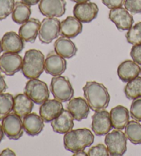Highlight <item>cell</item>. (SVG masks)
<instances>
[{
    "label": "cell",
    "mask_w": 141,
    "mask_h": 156,
    "mask_svg": "<svg viewBox=\"0 0 141 156\" xmlns=\"http://www.w3.org/2000/svg\"><path fill=\"white\" fill-rule=\"evenodd\" d=\"M34 102L26 94H19L14 97L13 111L21 118L31 114L34 107Z\"/></svg>",
    "instance_id": "24"
},
{
    "label": "cell",
    "mask_w": 141,
    "mask_h": 156,
    "mask_svg": "<svg viewBox=\"0 0 141 156\" xmlns=\"http://www.w3.org/2000/svg\"><path fill=\"white\" fill-rule=\"evenodd\" d=\"M67 62L55 51L50 52L45 59V72L52 76H60L66 72Z\"/></svg>",
    "instance_id": "12"
},
{
    "label": "cell",
    "mask_w": 141,
    "mask_h": 156,
    "mask_svg": "<svg viewBox=\"0 0 141 156\" xmlns=\"http://www.w3.org/2000/svg\"><path fill=\"white\" fill-rule=\"evenodd\" d=\"M124 6L132 14L141 13V0H125Z\"/></svg>",
    "instance_id": "33"
},
{
    "label": "cell",
    "mask_w": 141,
    "mask_h": 156,
    "mask_svg": "<svg viewBox=\"0 0 141 156\" xmlns=\"http://www.w3.org/2000/svg\"><path fill=\"white\" fill-rule=\"evenodd\" d=\"M8 86L6 83L5 81L4 76H2V74L0 73V94L4 93L7 90Z\"/></svg>",
    "instance_id": "37"
},
{
    "label": "cell",
    "mask_w": 141,
    "mask_h": 156,
    "mask_svg": "<svg viewBox=\"0 0 141 156\" xmlns=\"http://www.w3.org/2000/svg\"><path fill=\"white\" fill-rule=\"evenodd\" d=\"M31 15V9L23 2H17L12 12V20L17 24H23L28 21Z\"/></svg>",
    "instance_id": "26"
},
{
    "label": "cell",
    "mask_w": 141,
    "mask_h": 156,
    "mask_svg": "<svg viewBox=\"0 0 141 156\" xmlns=\"http://www.w3.org/2000/svg\"><path fill=\"white\" fill-rule=\"evenodd\" d=\"M51 126L56 133L65 134L74 127V118L68 110L63 109L60 115L51 121Z\"/></svg>",
    "instance_id": "18"
},
{
    "label": "cell",
    "mask_w": 141,
    "mask_h": 156,
    "mask_svg": "<svg viewBox=\"0 0 141 156\" xmlns=\"http://www.w3.org/2000/svg\"><path fill=\"white\" fill-rule=\"evenodd\" d=\"M98 13L99 7L92 2L77 4L73 9L74 17L81 23H90L96 18Z\"/></svg>",
    "instance_id": "13"
},
{
    "label": "cell",
    "mask_w": 141,
    "mask_h": 156,
    "mask_svg": "<svg viewBox=\"0 0 141 156\" xmlns=\"http://www.w3.org/2000/svg\"><path fill=\"white\" fill-rule=\"evenodd\" d=\"M2 49L4 52L19 54L24 48V41L15 32L5 33L1 40Z\"/></svg>",
    "instance_id": "17"
},
{
    "label": "cell",
    "mask_w": 141,
    "mask_h": 156,
    "mask_svg": "<svg viewBox=\"0 0 141 156\" xmlns=\"http://www.w3.org/2000/svg\"><path fill=\"white\" fill-rule=\"evenodd\" d=\"M89 156H109L110 153L107 148L103 144H99L91 147L88 152Z\"/></svg>",
    "instance_id": "34"
},
{
    "label": "cell",
    "mask_w": 141,
    "mask_h": 156,
    "mask_svg": "<svg viewBox=\"0 0 141 156\" xmlns=\"http://www.w3.org/2000/svg\"><path fill=\"white\" fill-rule=\"evenodd\" d=\"M83 90L85 100L94 112L103 110L109 105L110 96L104 85L96 81H88Z\"/></svg>",
    "instance_id": "1"
},
{
    "label": "cell",
    "mask_w": 141,
    "mask_h": 156,
    "mask_svg": "<svg viewBox=\"0 0 141 156\" xmlns=\"http://www.w3.org/2000/svg\"><path fill=\"white\" fill-rule=\"evenodd\" d=\"M63 110L61 102L56 99H50L42 104L39 108V114L45 122H49L60 115Z\"/></svg>",
    "instance_id": "15"
},
{
    "label": "cell",
    "mask_w": 141,
    "mask_h": 156,
    "mask_svg": "<svg viewBox=\"0 0 141 156\" xmlns=\"http://www.w3.org/2000/svg\"><path fill=\"white\" fill-rule=\"evenodd\" d=\"M140 73H141V72H140Z\"/></svg>",
    "instance_id": "44"
},
{
    "label": "cell",
    "mask_w": 141,
    "mask_h": 156,
    "mask_svg": "<svg viewBox=\"0 0 141 156\" xmlns=\"http://www.w3.org/2000/svg\"><path fill=\"white\" fill-rule=\"evenodd\" d=\"M15 152L10 149H6L0 153V156H5V155H15Z\"/></svg>",
    "instance_id": "38"
},
{
    "label": "cell",
    "mask_w": 141,
    "mask_h": 156,
    "mask_svg": "<svg viewBox=\"0 0 141 156\" xmlns=\"http://www.w3.org/2000/svg\"><path fill=\"white\" fill-rule=\"evenodd\" d=\"M2 51H3V49H2V42L0 41V55H1Z\"/></svg>",
    "instance_id": "43"
},
{
    "label": "cell",
    "mask_w": 141,
    "mask_h": 156,
    "mask_svg": "<svg viewBox=\"0 0 141 156\" xmlns=\"http://www.w3.org/2000/svg\"><path fill=\"white\" fill-rule=\"evenodd\" d=\"M110 115L112 127L115 129H124L129 122V111L123 105H118L112 108L110 111Z\"/></svg>",
    "instance_id": "23"
},
{
    "label": "cell",
    "mask_w": 141,
    "mask_h": 156,
    "mask_svg": "<svg viewBox=\"0 0 141 156\" xmlns=\"http://www.w3.org/2000/svg\"><path fill=\"white\" fill-rule=\"evenodd\" d=\"M74 156H76V155H77V156H82V155L87 156V155H88V153H85V151H84V150H83V151H77V152L74 153Z\"/></svg>",
    "instance_id": "40"
},
{
    "label": "cell",
    "mask_w": 141,
    "mask_h": 156,
    "mask_svg": "<svg viewBox=\"0 0 141 156\" xmlns=\"http://www.w3.org/2000/svg\"><path fill=\"white\" fill-rule=\"evenodd\" d=\"M71 1L75 2L77 4H80V3H84V2H88L89 0H71Z\"/></svg>",
    "instance_id": "42"
},
{
    "label": "cell",
    "mask_w": 141,
    "mask_h": 156,
    "mask_svg": "<svg viewBox=\"0 0 141 156\" xmlns=\"http://www.w3.org/2000/svg\"><path fill=\"white\" fill-rule=\"evenodd\" d=\"M45 71V57L41 51L31 49L26 51L23 58L21 72L28 79H38Z\"/></svg>",
    "instance_id": "3"
},
{
    "label": "cell",
    "mask_w": 141,
    "mask_h": 156,
    "mask_svg": "<svg viewBox=\"0 0 141 156\" xmlns=\"http://www.w3.org/2000/svg\"><path fill=\"white\" fill-rule=\"evenodd\" d=\"M61 23L56 17L44 18L41 23L39 39L42 44H49L60 34Z\"/></svg>",
    "instance_id": "7"
},
{
    "label": "cell",
    "mask_w": 141,
    "mask_h": 156,
    "mask_svg": "<svg viewBox=\"0 0 141 156\" xmlns=\"http://www.w3.org/2000/svg\"><path fill=\"white\" fill-rule=\"evenodd\" d=\"M89 107L88 102L81 97L72 98L67 103V109L74 118V120L81 121L88 118L89 113Z\"/></svg>",
    "instance_id": "16"
},
{
    "label": "cell",
    "mask_w": 141,
    "mask_h": 156,
    "mask_svg": "<svg viewBox=\"0 0 141 156\" xmlns=\"http://www.w3.org/2000/svg\"><path fill=\"white\" fill-rule=\"evenodd\" d=\"M102 3L108 9H114L123 6L125 0H101Z\"/></svg>",
    "instance_id": "36"
},
{
    "label": "cell",
    "mask_w": 141,
    "mask_h": 156,
    "mask_svg": "<svg viewBox=\"0 0 141 156\" xmlns=\"http://www.w3.org/2000/svg\"><path fill=\"white\" fill-rule=\"evenodd\" d=\"M127 138L121 130L116 129L106 134L105 143L110 155H123L127 151Z\"/></svg>",
    "instance_id": "6"
},
{
    "label": "cell",
    "mask_w": 141,
    "mask_h": 156,
    "mask_svg": "<svg viewBox=\"0 0 141 156\" xmlns=\"http://www.w3.org/2000/svg\"><path fill=\"white\" fill-rule=\"evenodd\" d=\"M4 132L10 140L20 139L24 133L23 122L21 118L15 113L9 114L2 120V123Z\"/></svg>",
    "instance_id": "8"
},
{
    "label": "cell",
    "mask_w": 141,
    "mask_h": 156,
    "mask_svg": "<svg viewBox=\"0 0 141 156\" xmlns=\"http://www.w3.org/2000/svg\"><path fill=\"white\" fill-rule=\"evenodd\" d=\"M55 52L65 58H71L77 55V48L70 39L59 37L54 44Z\"/></svg>",
    "instance_id": "25"
},
{
    "label": "cell",
    "mask_w": 141,
    "mask_h": 156,
    "mask_svg": "<svg viewBox=\"0 0 141 156\" xmlns=\"http://www.w3.org/2000/svg\"><path fill=\"white\" fill-rule=\"evenodd\" d=\"M94 140L93 133L86 128L71 130L65 133L63 137L65 149L74 153L90 147Z\"/></svg>",
    "instance_id": "2"
},
{
    "label": "cell",
    "mask_w": 141,
    "mask_h": 156,
    "mask_svg": "<svg viewBox=\"0 0 141 156\" xmlns=\"http://www.w3.org/2000/svg\"><path fill=\"white\" fill-rule=\"evenodd\" d=\"M40 26L41 22L39 20L29 19L19 29V35L25 42L34 43L39 34Z\"/></svg>",
    "instance_id": "19"
},
{
    "label": "cell",
    "mask_w": 141,
    "mask_h": 156,
    "mask_svg": "<svg viewBox=\"0 0 141 156\" xmlns=\"http://www.w3.org/2000/svg\"><path fill=\"white\" fill-rule=\"evenodd\" d=\"M92 129L96 136L106 135L112 128L110 113L106 110L95 112L92 117Z\"/></svg>",
    "instance_id": "10"
},
{
    "label": "cell",
    "mask_w": 141,
    "mask_h": 156,
    "mask_svg": "<svg viewBox=\"0 0 141 156\" xmlns=\"http://www.w3.org/2000/svg\"><path fill=\"white\" fill-rule=\"evenodd\" d=\"M26 94L37 105H42L50 98L48 85L38 79H30L26 83L24 90Z\"/></svg>",
    "instance_id": "5"
},
{
    "label": "cell",
    "mask_w": 141,
    "mask_h": 156,
    "mask_svg": "<svg viewBox=\"0 0 141 156\" xmlns=\"http://www.w3.org/2000/svg\"><path fill=\"white\" fill-rule=\"evenodd\" d=\"M125 133L132 144H141V125L138 121H129L125 128Z\"/></svg>",
    "instance_id": "27"
},
{
    "label": "cell",
    "mask_w": 141,
    "mask_h": 156,
    "mask_svg": "<svg viewBox=\"0 0 141 156\" xmlns=\"http://www.w3.org/2000/svg\"><path fill=\"white\" fill-rule=\"evenodd\" d=\"M21 2L31 6L37 4L40 2V0H21Z\"/></svg>",
    "instance_id": "39"
},
{
    "label": "cell",
    "mask_w": 141,
    "mask_h": 156,
    "mask_svg": "<svg viewBox=\"0 0 141 156\" xmlns=\"http://www.w3.org/2000/svg\"><path fill=\"white\" fill-rule=\"evenodd\" d=\"M23 58L17 53L4 52L0 56V71L6 76H13L22 68Z\"/></svg>",
    "instance_id": "9"
},
{
    "label": "cell",
    "mask_w": 141,
    "mask_h": 156,
    "mask_svg": "<svg viewBox=\"0 0 141 156\" xmlns=\"http://www.w3.org/2000/svg\"><path fill=\"white\" fill-rule=\"evenodd\" d=\"M141 68L136 62L126 60L119 65L117 73L118 76L123 82H129L136 78L140 74Z\"/></svg>",
    "instance_id": "22"
},
{
    "label": "cell",
    "mask_w": 141,
    "mask_h": 156,
    "mask_svg": "<svg viewBox=\"0 0 141 156\" xmlns=\"http://www.w3.org/2000/svg\"><path fill=\"white\" fill-rule=\"evenodd\" d=\"M50 91L55 98L61 103L71 100L74 94L68 79L61 75L54 76L51 80Z\"/></svg>",
    "instance_id": "4"
},
{
    "label": "cell",
    "mask_w": 141,
    "mask_h": 156,
    "mask_svg": "<svg viewBox=\"0 0 141 156\" xmlns=\"http://www.w3.org/2000/svg\"><path fill=\"white\" fill-rule=\"evenodd\" d=\"M23 127L28 135L36 136L44 128V120L36 113H31L24 118Z\"/></svg>",
    "instance_id": "21"
},
{
    "label": "cell",
    "mask_w": 141,
    "mask_h": 156,
    "mask_svg": "<svg viewBox=\"0 0 141 156\" xmlns=\"http://www.w3.org/2000/svg\"><path fill=\"white\" fill-rule=\"evenodd\" d=\"M109 19L121 31L129 30L134 23L133 16L128 10L122 7L111 9L109 13Z\"/></svg>",
    "instance_id": "14"
},
{
    "label": "cell",
    "mask_w": 141,
    "mask_h": 156,
    "mask_svg": "<svg viewBox=\"0 0 141 156\" xmlns=\"http://www.w3.org/2000/svg\"><path fill=\"white\" fill-rule=\"evenodd\" d=\"M4 132L3 130V128H2V126L0 125V142L2 141V140L4 139Z\"/></svg>",
    "instance_id": "41"
},
{
    "label": "cell",
    "mask_w": 141,
    "mask_h": 156,
    "mask_svg": "<svg viewBox=\"0 0 141 156\" xmlns=\"http://www.w3.org/2000/svg\"><path fill=\"white\" fill-rule=\"evenodd\" d=\"M130 114L133 119L141 122V97L134 99L130 107Z\"/></svg>",
    "instance_id": "32"
},
{
    "label": "cell",
    "mask_w": 141,
    "mask_h": 156,
    "mask_svg": "<svg viewBox=\"0 0 141 156\" xmlns=\"http://www.w3.org/2000/svg\"><path fill=\"white\" fill-rule=\"evenodd\" d=\"M133 61L138 65H141V45H134L130 51Z\"/></svg>",
    "instance_id": "35"
},
{
    "label": "cell",
    "mask_w": 141,
    "mask_h": 156,
    "mask_svg": "<svg viewBox=\"0 0 141 156\" xmlns=\"http://www.w3.org/2000/svg\"><path fill=\"white\" fill-rule=\"evenodd\" d=\"M15 0H0V21L6 19L15 8Z\"/></svg>",
    "instance_id": "31"
},
{
    "label": "cell",
    "mask_w": 141,
    "mask_h": 156,
    "mask_svg": "<svg viewBox=\"0 0 141 156\" xmlns=\"http://www.w3.org/2000/svg\"><path fill=\"white\" fill-rule=\"evenodd\" d=\"M127 42L132 45H141V21L136 23L126 34Z\"/></svg>",
    "instance_id": "30"
},
{
    "label": "cell",
    "mask_w": 141,
    "mask_h": 156,
    "mask_svg": "<svg viewBox=\"0 0 141 156\" xmlns=\"http://www.w3.org/2000/svg\"><path fill=\"white\" fill-rule=\"evenodd\" d=\"M14 97L9 93L0 94V120L10 114L13 111Z\"/></svg>",
    "instance_id": "29"
},
{
    "label": "cell",
    "mask_w": 141,
    "mask_h": 156,
    "mask_svg": "<svg viewBox=\"0 0 141 156\" xmlns=\"http://www.w3.org/2000/svg\"><path fill=\"white\" fill-rule=\"evenodd\" d=\"M83 31L82 23L74 17L68 16L61 22L60 34L68 39L75 38Z\"/></svg>",
    "instance_id": "20"
},
{
    "label": "cell",
    "mask_w": 141,
    "mask_h": 156,
    "mask_svg": "<svg viewBox=\"0 0 141 156\" xmlns=\"http://www.w3.org/2000/svg\"><path fill=\"white\" fill-rule=\"evenodd\" d=\"M39 9L47 17H61L66 11L65 0H40Z\"/></svg>",
    "instance_id": "11"
},
{
    "label": "cell",
    "mask_w": 141,
    "mask_h": 156,
    "mask_svg": "<svg viewBox=\"0 0 141 156\" xmlns=\"http://www.w3.org/2000/svg\"><path fill=\"white\" fill-rule=\"evenodd\" d=\"M124 92L129 100L141 97V77L137 76L129 81L125 87Z\"/></svg>",
    "instance_id": "28"
}]
</instances>
